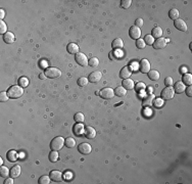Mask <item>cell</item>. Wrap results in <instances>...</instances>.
Masks as SVG:
<instances>
[{
  "label": "cell",
  "mask_w": 192,
  "mask_h": 184,
  "mask_svg": "<svg viewBox=\"0 0 192 184\" xmlns=\"http://www.w3.org/2000/svg\"><path fill=\"white\" fill-rule=\"evenodd\" d=\"M151 36L153 37V39H159L163 36V30H161V27H155L152 29L151 31Z\"/></svg>",
  "instance_id": "ffe728a7"
},
{
  "label": "cell",
  "mask_w": 192,
  "mask_h": 184,
  "mask_svg": "<svg viewBox=\"0 0 192 184\" xmlns=\"http://www.w3.org/2000/svg\"><path fill=\"white\" fill-rule=\"evenodd\" d=\"M167 42V39H165V38H163V37H161V38L157 39V40L154 41L152 45H153L154 49H161V48L165 47Z\"/></svg>",
  "instance_id": "8fae6325"
},
{
  "label": "cell",
  "mask_w": 192,
  "mask_h": 184,
  "mask_svg": "<svg viewBox=\"0 0 192 184\" xmlns=\"http://www.w3.org/2000/svg\"><path fill=\"white\" fill-rule=\"evenodd\" d=\"M58 159V153L56 151H52L51 153H49V161L51 163H55L57 162Z\"/></svg>",
  "instance_id": "1f68e13d"
},
{
  "label": "cell",
  "mask_w": 192,
  "mask_h": 184,
  "mask_svg": "<svg viewBox=\"0 0 192 184\" xmlns=\"http://www.w3.org/2000/svg\"><path fill=\"white\" fill-rule=\"evenodd\" d=\"M63 144H65V139H63V137L57 136L55 138H53L52 141L50 142V148H51L52 151H57L63 147Z\"/></svg>",
  "instance_id": "7a4b0ae2"
},
{
  "label": "cell",
  "mask_w": 192,
  "mask_h": 184,
  "mask_svg": "<svg viewBox=\"0 0 192 184\" xmlns=\"http://www.w3.org/2000/svg\"><path fill=\"white\" fill-rule=\"evenodd\" d=\"M65 145L69 148H73L75 145H76V141H75L74 138H71V137H69L67 139H65Z\"/></svg>",
  "instance_id": "f546056e"
},
{
  "label": "cell",
  "mask_w": 192,
  "mask_h": 184,
  "mask_svg": "<svg viewBox=\"0 0 192 184\" xmlns=\"http://www.w3.org/2000/svg\"><path fill=\"white\" fill-rule=\"evenodd\" d=\"M131 3H132L131 0H122V1H121V6L123 7V8L127 9V8H129V7L131 6Z\"/></svg>",
  "instance_id": "60d3db41"
},
{
  "label": "cell",
  "mask_w": 192,
  "mask_h": 184,
  "mask_svg": "<svg viewBox=\"0 0 192 184\" xmlns=\"http://www.w3.org/2000/svg\"><path fill=\"white\" fill-rule=\"evenodd\" d=\"M185 90H186V94H187L189 97H191V96H192V88H191V85H190L189 87H188L187 89H185Z\"/></svg>",
  "instance_id": "c3c4849f"
},
{
  "label": "cell",
  "mask_w": 192,
  "mask_h": 184,
  "mask_svg": "<svg viewBox=\"0 0 192 184\" xmlns=\"http://www.w3.org/2000/svg\"><path fill=\"white\" fill-rule=\"evenodd\" d=\"M50 179L55 182H61L63 180V173L59 171H51L49 175Z\"/></svg>",
  "instance_id": "4fadbf2b"
},
{
  "label": "cell",
  "mask_w": 192,
  "mask_h": 184,
  "mask_svg": "<svg viewBox=\"0 0 192 184\" xmlns=\"http://www.w3.org/2000/svg\"><path fill=\"white\" fill-rule=\"evenodd\" d=\"M20 174V165H16V166H14L12 168H11L10 170V177L12 178H16L18 177Z\"/></svg>",
  "instance_id": "603a6c76"
},
{
  "label": "cell",
  "mask_w": 192,
  "mask_h": 184,
  "mask_svg": "<svg viewBox=\"0 0 192 184\" xmlns=\"http://www.w3.org/2000/svg\"><path fill=\"white\" fill-rule=\"evenodd\" d=\"M38 182L40 184H48L50 183V177H48V176H42V177L39 178Z\"/></svg>",
  "instance_id": "f35d334b"
},
{
  "label": "cell",
  "mask_w": 192,
  "mask_h": 184,
  "mask_svg": "<svg viewBox=\"0 0 192 184\" xmlns=\"http://www.w3.org/2000/svg\"><path fill=\"white\" fill-rule=\"evenodd\" d=\"M75 59H76L77 63H79V65H82V67H87L88 65L87 56L84 53H82V52H78V53L76 54V56H75Z\"/></svg>",
  "instance_id": "8992f818"
},
{
  "label": "cell",
  "mask_w": 192,
  "mask_h": 184,
  "mask_svg": "<svg viewBox=\"0 0 192 184\" xmlns=\"http://www.w3.org/2000/svg\"><path fill=\"white\" fill-rule=\"evenodd\" d=\"M3 40H4L5 43H8V44H10V43H14V40H16V37H14V35L12 33H10V32H7V33H5L4 35H3Z\"/></svg>",
  "instance_id": "ac0fdd59"
},
{
  "label": "cell",
  "mask_w": 192,
  "mask_h": 184,
  "mask_svg": "<svg viewBox=\"0 0 192 184\" xmlns=\"http://www.w3.org/2000/svg\"><path fill=\"white\" fill-rule=\"evenodd\" d=\"M40 65L43 67V69H45V67H46V69H47V63H46V61H41V63H40Z\"/></svg>",
  "instance_id": "816d5d0a"
},
{
  "label": "cell",
  "mask_w": 192,
  "mask_h": 184,
  "mask_svg": "<svg viewBox=\"0 0 192 184\" xmlns=\"http://www.w3.org/2000/svg\"><path fill=\"white\" fill-rule=\"evenodd\" d=\"M131 74H132V69L127 65V67H124L121 70V72H120V77H121L122 79H128L130 78Z\"/></svg>",
  "instance_id": "5bb4252c"
},
{
  "label": "cell",
  "mask_w": 192,
  "mask_h": 184,
  "mask_svg": "<svg viewBox=\"0 0 192 184\" xmlns=\"http://www.w3.org/2000/svg\"><path fill=\"white\" fill-rule=\"evenodd\" d=\"M174 25H175V27H176L178 30H180V31H182V32L187 31V25H186V22H184L183 20H181V18H178V20H175Z\"/></svg>",
  "instance_id": "7c38bea8"
},
{
  "label": "cell",
  "mask_w": 192,
  "mask_h": 184,
  "mask_svg": "<svg viewBox=\"0 0 192 184\" xmlns=\"http://www.w3.org/2000/svg\"><path fill=\"white\" fill-rule=\"evenodd\" d=\"M45 78H46L45 74H41V75H40V79H42V80H43V79H45Z\"/></svg>",
  "instance_id": "f5cc1de1"
},
{
  "label": "cell",
  "mask_w": 192,
  "mask_h": 184,
  "mask_svg": "<svg viewBox=\"0 0 192 184\" xmlns=\"http://www.w3.org/2000/svg\"><path fill=\"white\" fill-rule=\"evenodd\" d=\"M74 119L77 123H83L84 120H85V118H84V114H83L82 112H77V114H75Z\"/></svg>",
  "instance_id": "836d02e7"
},
{
  "label": "cell",
  "mask_w": 192,
  "mask_h": 184,
  "mask_svg": "<svg viewBox=\"0 0 192 184\" xmlns=\"http://www.w3.org/2000/svg\"><path fill=\"white\" fill-rule=\"evenodd\" d=\"M10 175V172H9V170L7 169V167H0V176L3 178H7V176Z\"/></svg>",
  "instance_id": "4dcf8cb0"
},
{
  "label": "cell",
  "mask_w": 192,
  "mask_h": 184,
  "mask_svg": "<svg viewBox=\"0 0 192 184\" xmlns=\"http://www.w3.org/2000/svg\"><path fill=\"white\" fill-rule=\"evenodd\" d=\"M144 42H145V44H147V45H152V44H153V42H154L153 37H152L151 35H145Z\"/></svg>",
  "instance_id": "74e56055"
},
{
  "label": "cell",
  "mask_w": 192,
  "mask_h": 184,
  "mask_svg": "<svg viewBox=\"0 0 192 184\" xmlns=\"http://www.w3.org/2000/svg\"><path fill=\"white\" fill-rule=\"evenodd\" d=\"M147 74H148V78H149L151 81H157L159 79V76H161L159 73L157 72V70H150Z\"/></svg>",
  "instance_id": "cb8c5ba5"
},
{
  "label": "cell",
  "mask_w": 192,
  "mask_h": 184,
  "mask_svg": "<svg viewBox=\"0 0 192 184\" xmlns=\"http://www.w3.org/2000/svg\"><path fill=\"white\" fill-rule=\"evenodd\" d=\"M112 46L114 49H122L124 46V43H123V40H122L121 38H116L114 39V41H112Z\"/></svg>",
  "instance_id": "d4e9b609"
},
{
  "label": "cell",
  "mask_w": 192,
  "mask_h": 184,
  "mask_svg": "<svg viewBox=\"0 0 192 184\" xmlns=\"http://www.w3.org/2000/svg\"><path fill=\"white\" fill-rule=\"evenodd\" d=\"M73 132L76 136H80L82 135V133L84 132V126L82 125V123H77L76 125H74L73 127Z\"/></svg>",
  "instance_id": "2e32d148"
},
{
  "label": "cell",
  "mask_w": 192,
  "mask_h": 184,
  "mask_svg": "<svg viewBox=\"0 0 192 184\" xmlns=\"http://www.w3.org/2000/svg\"><path fill=\"white\" fill-rule=\"evenodd\" d=\"M136 47L139 48V49H143V48L145 47V42L143 39H137L136 40Z\"/></svg>",
  "instance_id": "d590c367"
},
{
  "label": "cell",
  "mask_w": 192,
  "mask_h": 184,
  "mask_svg": "<svg viewBox=\"0 0 192 184\" xmlns=\"http://www.w3.org/2000/svg\"><path fill=\"white\" fill-rule=\"evenodd\" d=\"M45 76L47 78H58L59 76H61V70H58L57 67H47L45 70Z\"/></svg>",
  "instance_id": "3957f363"
},
{
  "label": "cell",
  "mask_w": 192,
  "mask_h": 184,
  "mask_svg": "<svg viewBox=\"0 0 192 184\" xmlns=\"http://www.w3.org/2000/svg\"><path fill=\"white\" fill-rule=\"evenodd\" d=\"M102 78V74L99 71H95V72H92L91 74L88 76V81L91 82V83H97L99 82Z\"/></svg>",
  "instance_id": "52a82bcc"
},
{
  "label": "cell",
  "mask_w": 192,
  "mask_h": 184,
  "mask_svg": "<svg viewBox=\"0 0 192 184\" xmlns=\"http://www.w3.org/2000/svg\"><path fill=\"white\" fill-rule=\"evenodd\" d=\"M0 33L3 34V35H4L5 33H7V26L3 20L0 22Z\"/></svg>",
  "instance_id": "ab89813d"
},
{
  "label": "cell",
  "mask_w": 192,
  "mask_h": 184,
  "mask_svg": "<svg viewBox=\"0 0 192 184\" xmlns=\"http://www.w3.org/2000/svg\"><path fill=\"white\" fill-rule=\"evenodd\" d=\"M152 103H153L154 108H161V106H163V103H165V100H163V98H154V101H153Z\"/></svg>",
  "instance_id": "d6a6232c"
},
{
  "label": "cell",
  "mask_w": 192,
  "mask_h": 184,
  "mask_svg": "<svg viewBox=\"0 0 192 184\" xmlns=\"http://www.w3.org/2000/svg\"><path fill=\"white\" fill-rule=\"evenodd\" d=\"M129 35H130V37H131L132 39H135V40L139 39V38H140V36H141L140 28L136 27V26H133V27H131V28H130V30H129Z\"/></svg>",
  "instance_id": "ba28073f"
},
{
  "label": "cell",
  "mask_w": 192,
  "mask_h": 184,
  "mask_svg": "<svg viewBox=\"0 0 192 184\" xmlns=\"http://www.w3.org/2000/svg\"><path fill=\"white\" fill-rule=\"evenodd\" d=\"M88 65L93 67H97V65H99V59H97V57H92V59H90L89 61H88Z\"/></svg>",
  "instance_id": "e575fe53"
},
{
  "label": "cell",
  "mask_w": 192,
  "mask_h": 184,
  "mask_svg": "<svg viewBox=\"0 0 192 184\" xmlns=\"http://www.w3.org/2000/svg\"><path fill=\"white\" fill-rule=\"evenodd\" d=\"M18 84H20L22 87H27V86L29 85V81H28L26 78H20V80H18Z\"/></svg>",
  "instance_id": "7bdbcfd3"
},
{
  "label": "cell",
  "mask_w": 192,
  "mask_h": 184,
  "mask_svg": "<svg viewBox=\"0 0 192 184\" xmlns=\"http://www.w3.org/2000/svg\"><path fill=\"white\" fill-rule=\"evenodd\" d=\"M135 26H136V27H138V28L142 27V26H143V20H142V18H137V20H135Z\"/></svg>",
  "instance_id": "7dc6e473"
},
{
  "label": "cell",
  "mask_w": 192,
  "mask_h": 184,
  "mask_svg": "<svg viewBox=\"0 0 192 184\" xmlns=\"http://www.w3.org/2000/svg\"><path fill=\"white\" fill-rule=\"evenodd\" d=\"M182 82L186 85L190 86L192 83V76L190 74H184L183 77H182Z\"/></svg>",
  "instance_id": "f1b7e54d"
},
{
  "label": "cell",
  "mask_w": 192,
  "mask_h": 184,
  "mask_svg": "<svg viewBox=\"0 0 192 184\" xmlns=\"http://www.w3.org/2000/svg\"><path fill=\"white\" fill-rule=\"evenodd\" d=\"M139 70L143 74H146L150 71V63L147 59H141L140 63H139Z\"/></svg>",
  "instance_id": "9c48e42d"
},
{
  "label": "cell",
  "mask_w": 192,
  "mask_h": 184,
  "mask_svg": "<svg viewBox=\"0 0 192 184\" xmlns=\"http://www.w3.org/2000/svg\"><path fill=\"white\" fill-rule=\"evenodd\" d=\"M136 90L137 91H140V92H142V91H144L145 90V84L144 83H138L137 84V86H136Z\"/></svg>",
  "instance_id": "f6af8a7d"
},
{
  "label": "cell",
  "mask_w": 192,
  "mask_h": 184,
  "mask_svg": "<svg viewBox=\"0 0 192 184\" xmlns=\"http://www.w3.org/2000/svg\"><path fill=\"white\" fill-rule=\"evenodd\" d=\"M85 136L87 137L88 139H93V138H95L96 136L95 129L92 128V127H87L85 130Z\"/></svg>",
  "instance_id": "d6986e66"
},
{
  "label": "cell",
  "mask_w": 192,
  "mask_h": 184,
  "mask_svg": "<svg viewBox=\"0 0 192 184\" xmlns=\"http://www.w3.org/2000/svg\"><path fill=\"white\" fill-rule=\"evenodd\" d=\"M78 151H79V153H82V155H89L92 151V147L89 143L84 142V143H81L80 145H79Z\"/></svg>",
  "instance_id": "30bf717a"
},
{
  "label": "cell",
  "mask_w": 192,
  "mask_h": 184,
  "mask_svg": "<svg viewBox=\"0 0 192 184\" xmlns=\"http://www.w3.org/2000/svg\"><path fill=\"white\" fill-rule=\"evenodd\" d=\"M5 16V12H4V9H0V18L2 20V18H4Z\"/></svg>",
  "instance_id": "f907efd6"
},
{
  "label": "cell",
  "mask_w": 192,
  "mask_h": 184,
  "mask_svg": "<svg viewBox=\"0 0 192 184\" xmlns=\"http://www.w3.org/2000/svg\"><path fill=\"white\" fill-rule=\"evenodd\" d=\"M22 93H24L22 88L16 85L11 86V87L7 90V94H8V96L10 97V98H18V97L22 96Z\"/></svg>",
  "instance_id": "6da1fadb"
},
{
  "label": "cell",
  "mask_w": 192,
  "mask_h": 184,
  "mask_svg": "<svg viewBox=\"0 0 192 184\" xmlns=\"http://www.w3.org/2000/svg\"><path fill=\"white\" fill-rule=\"evenodd\" d=\"M6 157H7V159H8L9 162L14 163L18 159V153H16L14 151H9L8 153H6Z\"/></svg>",
  "instance_id": "4316f807"
},
{
  "label": "cell",
  "mask_w": 192,
  "mask_h": 184,
  "mask_svg": "<svg viewBox=\"0 0 192 184\" xmlns=\"http://www.w3.org/2000/svg\"><path fill=\"white\" fill-rule=\"evenodd\" d=\"M67 50L69 53L71 54H77L79 52V46L76 44V43H69L67 46Z\"/></svg>",
  "instance_id": "e0dca14e"
},
{
  "label": "cell",
  "mask_w": 192,
  "mask_h": 184,
  "mask_svg": "<svg viewBox=\"0 0 192 184\" xmlns=\"http://www.w3.org/2000/svg\"><path fill=\"white\" fill-rule=\"evenodd\" d=\"M174 95H175V91L172 88V86L165 87V89L161 91V98H163V100H170V99H172L173 97H174Z\"/></svg>",
  "instance_id": "277c9868"
},
{
  "label": "cell",
  "mask_w": 192,
  "mask_h": 184,
  "mask_svg": "<svg viewBox=\"0 0 192 184\" xmlns=\"http://www.w3.org/2000/svg\"><path fill=\"white\" fill-rule=\"evenodd\" d=\"M114 95H116V96L118 97H123L126 95V93H127V91H126V89L124 87H121V86H118V87H116V89L114 90Z\"/></svg>",
  "instance_id": "484cf974"
},
{
  "label": "cell",
  "mask_w": 192,
  "mask_h": 184,
  "mask_svg": "<svg viewBox=\"0 0 192 184\" xmlns=\"http://www.w3.org/2000/svg\"><path fill=\"white\" fill-rule=\"evenodd\" d=\"M179 16H180V14H179V10L177 8L171 9L170 12H169V16H170V18H172V20H178Z\"/></svg>",
  "instance_id": "83f0119b"
},
{
  "label": "cell",
  "mask_w": 192,
  "mask_h": 184,
  "mask_svg": "<svg viewBox=\"0 0 192 184\" xmlns=\"http://www.w3.org/2000/svg\"><path fill=\"white\" fill-rule=\"evenodd\" d=\"M154 100V95L152 94V93H148L147 95H146L145 97H144V99H143V106H150L152 104V102H153Z\"/></svg>",
  "instance_id": "9a60e30c"
},
{
  "label": "cell",
  "mask_w": 192,
  "mask_h": 184,
  "mask_svg": "<svg viewBox=\"0 0 192 184\" xmlns=\"http://www.w3.org/2000/svg\"><path fill=\"white\" fill-rule=\"evenodd\" d=\"M8 94H7L5 91H2L1 93H0V101L1 102H5V101L8 100Z\"/></svg>",
  "instance_id": "b9f144b4"
},
{
  "label": "cell",
  "mask_w": 192,
  "mask_h": 184,
  "mask_svg": "<svg viewBox=\"0 0 192 184\" xmlns=\"http://www.w3.org/2000/svg\"><path fill=\"white\" fill-rule=\"evenodd\" d=\"M108 57H110V59H112V61H116V59H118L116 52V51H110V54H108Z\"/></svg>",
  "instance_id": "bcb514c9"
},
{
  "label": "cell",
  "mask_w": 192,
  "mask_h": 184,
  "mask_svg": "<svg viewBox=\"0 0 192 184\" xmlns=\"http://www.w3.org/2000/svg\"><path fill=\"white\" fill-rule=\"evenodd\" d=\"M147 90H148V93H151V92H152V88L151 87H148Z\"/></svg>",
  "instance_id": "db71d44e"
},
{
  "label": "cell",
  "mask_w": 192,
  "mask_h": 184,
  "mask_svg": "<svg viewBox=\"0 0 192 184\" xmlns=\"http://www.w3.org/2000/svg\"><path fill=\"white\" fill-rule=\"evenodd\" d=\"M122 84H123V87L125 88L126 90H132L133 88H134V82L132 81L130 78L124 79V81Z\"/></svg>",
  "instance_id": "7402d4cb"
},
{
  "label": "cell",
  "mask_w": 192,
  "mask_h": 184,
  "mask_svg": "<svg viewBox=\"0 0 192 184\" xmlns=\"http://www.w3.org/2000/svg\"><path fill=\"white\" fill-rule=\"evenodd\" d=\"M4 183L5 184H12V183H14L12 177H11V178H6V179H5V181H4Z\"/></svg>",
  "instance_id": "681fc988"
},
{
  "label": "cell",
  "mask_w": 192,
  "mask_h": 184,
  "mask_svg": "<svg viewBox=\"0 0 192 184\" xmlns=\"http://www.w3.org/2000/svg\"><path fill=\"white\" fill-rule=\"evenodd\" d=\"M186 89V85L183 83V82H177L175 84V87H174V91L177 92V93H183Z\"/></svg>",
  "instance_id": "44dd1931"
},
{
  "label": "cell",
  "mask_w": 192,
  "mask_h": 184,
  "mask_svg": "<svg viewBox=\"0 0 192 184\" xmlns=\"http://www.w3.org/2000/svg\"><path fill=\"white\" fill-rule=\"evenodd\" d=\"M173 78L172 77H167V78L165 79V86L167 87H170V86H172L173 85Z\"/></svg>",
  "instance_id": "ee69618b"
},
{
  "label": "cell",
  "mask_w": 192,
  "mask_h": 184,
  "mask_svg": "<svg viewBox=\"0 0 192 184\" xmlns=\"http://www.w3.org/2000/svg\"><path fill=\"white\" fill-rule=\"evenodd\" d=\"M88 84V79L85 78V77H82V78H80L78 80V85L80 86V87H84V86H86Z\"/></svg>",
  "instance_id": "8d00e7d4"
},
{
  "label": "cell",
  "mask_w": 192,
  "mask_h": 184,
  "mask_svg": "<svg viewBox=\"0 0 192 184\" xmlns=\"http://www.w3.org/2000/svg\"><path fill=\"white\" fill-rule=\"evenodd\" d=\"M99 95L104 99H112V97L114 96V92L112 88L106 87V88H103V89L100 90Z\"/></svg>",
  "instance_id": "5b68a950"
}]
</instances>
